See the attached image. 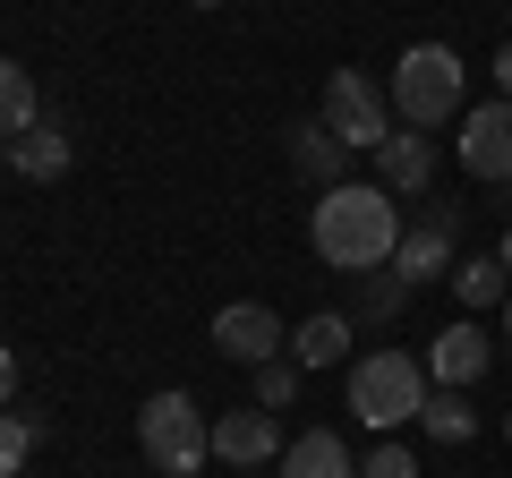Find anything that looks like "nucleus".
<instances>
[{
    "instance_id": "f257e3e1",
    "label": "nucleus",
    "mask_w": 512,
    "mask_h": 478,
    "mask_svg": "<svg viewBox=\"0 0 512 478\" xmlns=\"http://www.w3.org/2000/svg\"><path fill=\"white\" fill-rule=\"evenodd\" d=\"M402 205L384 197L376 180H342V188H316V214H308V239L316 257L333 265V274H384L393 265V248H402Z\"/></svg>"
},
{
    "instance_id": "f03ea898",
    "label": "nucleus",
    "mask_w": 512,
    "mask_h": 478,
    "mask_svg": "<svg viewBox=\"0 0 512 478\" xmlns=\"http://www.w3.org/2000/svg\"><path fill=\"white\" fill-rule=\"evenodd\" d=\"M384 94H393V120H402V129H444V120H461V52L453 43H410V52L393 60V77H384Z\"/></svg>"
},
{
    "instance_id": "7ed1b4c3",
    "label": "nucleus",
    "mask_w": 512,
    "mask_h": 478,
    "mask_svg": "<svg viewBox=\"0 0 512 478\" xmlns=\"http://www.w3.org/2000/svg\"><path fill=\"white\" fill-rule=\"evenodd\" d=\"M350 410H359V427H410L427 410V368L410 359V350H367V359H350Z\"/></svg>"
},
{
    "instance_id": "20e7f679",
    "label": "nucleus",
    "mask_w": 512,
    "mask_h": 478,
    "mask_svg": "<svg viewBox=\"0 0 512 478\" xmlns=\"http://www.w3.org/2000/svg\"><path fill=\"white\" fill-rule=\"evenodd\" d=\"M137 444H146V461L163 478H197L214 461V419L197 410V393H154L137 410Z\"/></svg>"
},
{
    "instance_id": "39448f33",
    "label": "nucleus",
    "mask_w": 512,
    "mask_h": 478,
    "mask_svg": "<svg viewBox=\"0 0 512 478\" xmlns=\"http://www.w3.org/2000/svg\"><path fill=\"white\" fill-rule=\"evenodd\" d=\"M316 120H325L350 154H376L384 137L402 129V120H393V94H384L376 77H359V69H333L325 77V111H316Z\"/></svg>"
},
{
    "instance_id": "423d86ee",
    "label": "nucleus",
    "mask_w": 512,
    "mask_h": 478,
    "mask_svg": "<svg viewBox=\"0 0 512 478\" xmlns=\"http://www.w3.org/2000/svg\"><path fill=\"white\" fill-rule=\"evenodd\" d=\"M214 350L239 368H265V359H291V333L265 299H231V308H214Z\"/></svg>"
},
{
    "instance_id": "0eeeda50",
    "label": "nucleus",
    "mask_w": 512,
    "mask_h": 478,
    "mask_svg": "<svg viewBox=\"0 0 512 478\" xmlns=\"http://www.w3.org/2000/svg\"><path fill=\"white\" fill-rule=\"evenodd\" d=\"M427 205H436V197H427ZM453 231H461V214H453V205H436L427 222H410V231H402V248H393L384 274L402 282V291H419V282H453Z\"/></svg>"
},
{
    "instance_id": "6e6552de",
    "label": "nucleus",
    "mask_w": 512,
    "mask_h": 478,
    "mask_svg": "<svg viewBox=\"0 0 512 478\" xmlns=\"http://www.w3.org/2000/svg\"><path fill=\"white\" fill-rule=\"evenodd\" d=\"M453 154H461V171H470V180H495V188L512 180V103H504V94H495V103H478V111H461Z\"/></svg>"
},
{
    "instance_id": "1a4fd4ad",
    "label": "nucleus",
    "mask_w": 512,
    "mask_h": 478,
    "mask_svg": "<svg viewBox=\"0 0 512 478\" xmlns=\"http://www.w3.org/2000/svg\"><path fill=\"white\" fill-rule=\"evenodd\" d=\"M376 188L384 197H427L436 188V129H393L376 146Z\"/></svg>"
},
{
    "instance_id": "9d476101",
    "label": "nucleus",
    "mask_w": 512,
    "mask_h": 478,
    "mask_svg": "<svg viewBox=\"0 0 512 478\" xmlns=\"http://www.w3.org/2000/svg\"><path fill=\"white\" fill-rule=\"evenodd\" d=\"M487 368H495V342L478 333V316H461V325H444L436 342H427V376H436V385H453V393H470Z\"/></svg>"
},
{
    "instance_id": "9b49d317",
    "label": "nucleus",
    "mask_w": 512,
    "mask_h": 478,
    "mask_svg": "<svg viewBox=\"0 0 512 478\" xmlns=\"http://www.w3.org/2000/svg\"><path fill=\"white\" fill-rule=\"evenodd\" d=\"M214 461H231V470H265V461H282V427L274 410H222L214 419Z\"/></svg>"
},
{
    "instance_id": "f8f14e48",
    "label": "nucleus",
    "mask_w": 512,
    "mask_h": 478,
    "mask_svg": "<svg viewBox=\"0 0 512 478\" xmlns=\"http://www.w3.org/2000/svg\"><path fill=\"white\" fill-rule=\"evenodd\" d=\"M291 359H299V368H350V316L342 308H316L308 325L291 333Z\"/></svg>"
},
{
    "instance_id": "ddd939ff",
    "label": "nucleus",
    "mask_w": 512,
    "mask_h": 478,
    "mask_svg": "<svg viewBox=\"0 0 512 478\" xmlns=\"http://www.w3.org/2000/svg\"><path fill=\"white\" fill-rule=\"evenodd\" d=\"M342 163H350V146L325 129V120L291 129V171H299V180H316V188H342Z\"/></svg>"
},
{
    "instance_id": "4468645a",
    "label": "nucleus",
    "mask_w": 512,
    "mask_h": 478,
    "mask_svg": "<svg viewBox=\"0 0 512 478\" xmlns=\"http://www.w3.org/2000/svg\"><path fill=\"white\" fill-rule=\"evenodd\" d=\"M282 478H359V470H350V444L333 436V427H308V436H291V453H282Z\"/></svg>"
},
{
    "instance_id": "2eb2a0df",
    "label": "nucleus",
    "mask_w": 512,
    "mask_h": 478,
    "mask_svg": "<svg viewBox=\"0 0 512 478\" xmlns=\"http://www.w3.org/2000/svg\"><path fill=\"white\" fill-rule=\"evenodd\" d=\"M9 163H18V180H60L69 171V137L52 120H35L26 137H9Z\"/></svg>"
},
{
    "instance_id": "dca6fc26",
    "label": "nucleus",
    "mask_w": 512,
    "mask_h": 478,
    "mask_svg": "<svg viewBox=\"0 0 512 478\" xmlns=\"http://www.w3.org/2000/svg\"><path fill=\"white\" fill-rule=\"evenodd\" d=\"M453 299L461 308H495V299H512V274H504V257H461L453 265Z\"/></svg>"
},
{
    "instance_id": "f3484780",
    "label": "nucleus",
    "mask_w": 512,
    "mask_h": 478,
    "mask_svg": "<svg viewBox=\"0 0 512 478\" xmlns=\"http://www.w3.org/2000/svg\"><path fill=\"white\" fill-rule=\"evenodd\" d=\"M43 120V94H35V77L18 69V60H0V137H26Z\"/></svg>"
},
{
    "instance_id": "a211bd4d",
    "label": "nucleus",
    "mask_w": 512,
    "mask_h": 478,
    "mask_svg": "<svg viewBox=\"0 0 512 478\" xmlns=\"http://www.w3.org/2000/svg\"><path fill=\"white\" fill-rule=\"evenodd\" d=\"M419 427H427L436 444H470V436H478V410H470V393L436 385V393H427V410H419Z\"/></svg>"
},
{
    "instance_id": "6ab92c4d",
    "label": "nucleus",
    "mask_w": 512,
    "mask_h": 478,
    "mask_svg": "<svg viewBox=\"0 0 512 478\" xmlns=\"http://www.w3.org/2000/svg\"><path fill=\"white\" fill-rule=\"evenodd\" d=\"M299 359H265V368H256V410H291L299 402Z\"/></svg>"
},
{
    "instance_id": "aec40b11",
    "label": "nucleus",
    "mask_w": 512,
    "mask_h": 478,
    "mask_svg": "<svg viewBox=\"0 0 512 478\" xmlns=\"http://www.w3.org/2000/svg\"><path fill=\"white\" fill-rule=\"evenodd\" d=\"M26 453H35V427L0 410V478H18V470H26Z\"/></svg>"
},
{
    "instance_id": "412c9836",
    "label": "nucleus",
    "mask_w": 512,
    "mask_h": 478,
    "mask_svg": "<svg viewBox=\"0 0 512 478\" xmlns=\"http://www.w3.org/2000/svg\"><path fill=\"white\" fill-rule=\"evenodd\" d=\"M359 478H419V453H410V444H376V453L359 461Z\"/></svg>"
},
{
    "instance_id": "4be33fe9",
    "label": "nucleus",
    "mask_w": 512,
    "mask_h": 478,
    "mask_svg": "<svg viewBox=\"0 0 512 478\" xmlns=\"http://www.w3.org/2000/svg\"><path fill=\"white\" fill-rule=\"evenodd\" d=\"M9 402H18V350L0 342V410H9Z\"/></svg>"
},
{
    "instance_id": "5701e85b",
    "label": "nucleus",
    "mask_w": 512,
    "mask_h": 478,
    "mask_svg": "<svg viewBox=\"0 0 512 478\" xmlns=\"http://www.w3.org/2000/svg\"><path fill=\"white\" fill-rule=\"evenodd\" d=\"M495 94H504V103H512V43H504V52H495Z\"/></svg>"
},
{
    "instance_id": "b1692460",
    "label": "nucleus",
    "mask_w": 512,
    "mask_h": 478,
    "mask_svg": "<svg viewBox=\"0 0 512 478\" xmlns=\"http://www.w3.org/2000/svg\"><path fill=\"white\" fill-rule=\"evenodd\" d=\"M495 257H504V274H512V239H504V248H495Z\"/></svg>"
},
{
    "instance_id": "393cba45",
    "label": "nucleus",
    "mask_w": 512,
    "mask_h": 478,
    "mask_svg": "<svg viewBox=\"0 0 512 478\" xmlns=\"http://www.w3.org/2000/svg\"><path fill=\"white\" fill-rule=\"evenodd\" d=\"M504 342H512V299H504Z\"/></svg>"
},
{
    "instance_id": "a878e982",
    "label": "nucleus",
    "mask_w": 512,
    "mask_h": 478,
    "mask_svg": "<svg viewBox=\"0 0 512 478\" xmlns=\"http://www.w3.org/2000/svg\"><path fill=\"white\" fill-rule=\"evenodd\" d=\"M197 9H222V0H197Z\"/></svg>"
},
{
    "instance_id": "bb28decb",
    "label": "nucleus",
    "mask_w": 512,
    "mask_h": 478,
    "mask_svg": "<svg viewBox=\"0 0 512 478\" xmlns=\"http://www.w3.org/2000/svg\"><path fill=\"white\" fill-rule=\"evenodd\" d=\"M504 444H512V419H504Z\"/></svg>"
}]
</instances>
